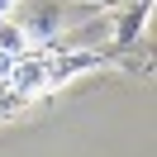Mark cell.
Wrapping results in <instances>:
<instances>
[{
	"mask_svg": "<svg viewBox=\"0 0 157 157\" xmlns=\"http://www.w3.org/2000/svg\"><path fill=\"white\" fill-rule=\"evenodd\" d=\"M5 10H10L5 24H14V33L33 43H52L81 24L100 19V5H90V0H10Z\"/></svg>",
	"mask_w": 157,
	"mask_h": 157,
	"instance_id": "6da1fadb",
	"label": "cell"
},
{
	"mask_svg": "<svg viewBox=\"0 0 157 157\" xmlns=\"http://www.w3.org/2000/svg\"><path fill=\"white\" fill-rule=\"evenodd\" d=\"M90 5H100V10H105V5H109V0H90Z\"/></svg>",
	"mask_w": 157,
	"mask_h": 157,
	"instance_id": "7a4b0ae2",
	"label": "cell"
},
{
	"mask_svg": "<svg viewBox=\"0 0 157 157\" xmlns=\"http://www.w3.org/2000/svg\"><path fill=\"white\" fill-rule=\"evenodd\" d=\"M0 5H10V0H0Z\"/></svg>",
	"mask_w": 157,
	"mask_h": 157,
	"instance_id": "3957f363",
	"label": "cell"
}]
</instances>
